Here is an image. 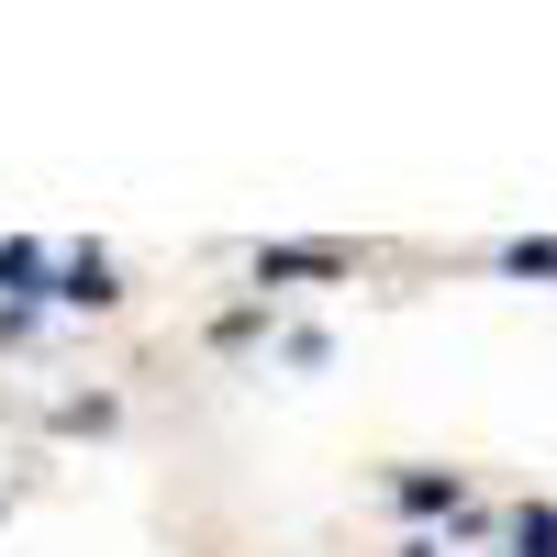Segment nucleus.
<instances>
[{
    "instance_id": "obj_1",
    "label": "nucleus",
    "mask_w": 557,
    "mask_h": 557,
    "mask_svg": "<svg viewBox=\"0 0 557 557\" xmlns=\"http://www.w3.org/2000/svg\"><path fill=\"white\" fill-rule=\"evenodd\" d=\"M257 278H346V246H268Z\"/></svg>"
},
{
    "instance_id": "obj_2",
    "label": "nucleus",
    "mask_w": 557,
    "mask_h": 557,
    "mask_svg": "<svg viewBox=\"0 0 557 557\" xmlns=\"http://www.w3.org/2000/svg\"><path fill=\"white\" fill-rule=\"evenodd\" d=\"M57 301H89V312H112L123 290H112V257H67L57 268Z\"/></svg>"
},
{
    "instance_id": "obj_3",
    "label": "nucleus",
    "mask_w": 557,
    "mask_h": 557,
    "mask_svg": "<svg viewBox=\"0 0 557 557\" xmlns=\"http://www.w3.org/2000/svg\"><path fill=\"white\" fill-rule=\"evenodd\" d=\"M513 546H524V557H557V502H524V513H513Z\"/></svg>"
},
{
    "instance_id": "obj_4",
    "label": "nucleus",
    "mask_w": 557,
    "mask_h": 557,
    "mask_svg": "<svg viewBox=\"0 0 557 557\" xmlns=\"http://www.w3.org/2000/svg\"><path fill=\"white\" fill-rule=\"evenodd\" d=\"M401 502H412V513H457V480H435V469H412V480H401Z\"/></svg>"
},
{
    "instance_id": "obj_5",
    "label": "nucleus",
    "mask_w": 557,
    "mask_h": 557,
    "mask_svg": "<svg viewBox=\"0 0 557 557\" xmlns=\"http://www.w3.org/2000/svg\"><path fill=\"white\" fill-rule=\"evenodd\" d=\"M0 290H45V257L34 246H0Z\"/></svg>"
},
{
    "instance_id": "obj_6",
    "label": "nucleus",
    "mask_w": 557,
    "mask_h": 557,
    "mask_svg": "<svg viewBox=\"0 0 557 557\" xmlns=\"http://www.w3.org/2000/svg\"><path fill=\"white\" fill-rule=\"evenodd\" d=\"M502 268H513V278H557V246H535V235H524V246H502Z\"/></svg>"
}]
</instances>
